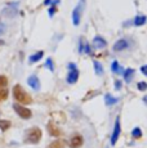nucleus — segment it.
Returning <instances> with one entry per match:
<instances>
[{
    "label": "nucleus",
    "instance_id": "obj_3",
    "mask_svg": "<svg viewBox=\"0 0 147 148\" xmlns=\"http://www.w3.org/2000/svg\"><path fill=\"white\" fill-rule=\"evenodd\" d=\"M79 79V70L75 63H69V75H67L66 80L69 84H75Z\"/></svg>",
    "mask_w": 147,
    "mask_h": 148
},
{
    "label": "nucleus",
    "instance_id": "obj_9",
    "mask_svg": "<svg viewBox=\"0 0 147 148\" xmlns=\"http://www.w3.org/2000/svg\"><path fill=\"white\" fill-rule=\"evenodd\" d=\"M83 142H84L83 140V136L76 134V135H74L71 138V140H70V147H71V148H79V147L83 146Z\"/></svg>",
    "mask_w": 147,
    "mask_h": 148
},
{
    "label": "nucleus",
    "instance_id": "obj_16",
    "mask_svg": "<svg viewBox=\"0 0 147 148\" xmlns=\"http://www.w3.org/2000/svg\"><path fill=\"white\" fill-rule=\"evenodd\" d=\"M43 56H44V52H38L36 54H32V56L30 57V63H34V62H38V61H40L41 58H43Z\"/></svg>",
    "mask_w": 147,
    "mask_h": 148
},
{
    "label": "nucleus",
    "instance_id": "obj_17",
    "mask_svg": "<svg viewBox=\"0 0 147 148\" xmlns=\"http://www.w3.org/2000/svg\"><path fill=\"white\" fill-rule=\"evenodd\" d=\"M93 66H94V71H95V73H97L98 76L102 75V73H103V67H102V64H101L100 62L94 61V62H93Z\"/></svg>",
    "mask_w": 147,
    "mask_h": 148
},
{
    "label": "nucleus",
    "instance_id": "obj_31",
    "mask_svg": "<svg viewBox=\"0 0 147 148\" xmlns=\"http://www.w3.org/2000/svg\"><path fill=\"white\" fill-rule=\"evenodd\" d=\"M0 45H4V41L3 40H0Z\"/></svg>",
    "mask_w": 147,
    "mask_h": 148
},
{
    "label": "nucleus",
    "instance_id": "obj_25",
    "mask_svg": "<svg viewBox=\"0 0 147 148\" xmlns=\"http://www.w3.org/2000/svg\"><path fill=\"white\" fill-rule=\"evenodd\" d=\"M138 89L141 90V92H145V90L147 89V84L145 81H141V82H138Z\"/></svg>",
    "mask_w": 147,
    "mask_h": 148
},
{
    "label": "nucleus",
    "instance_id": "obj_11",
    "mask_svg": "<svg viewBox=\"0 0 147 148\" xmlns=\"http://www.w3.org/2000/svg\"><path fill=\"white\" fill-rule=\"evenodd\" d=\"M93 44H94V48H97V49H102V48L106 47L107 42L102 36H95L94 40H93Z\"/></svg>",
    "mask_w": 147,
    "mask_h": 148
},
{
    "label": "nucleus",
    "instance_id": "obj_26",
    "mask_svg": "<svg viewBox=\"0 0 147 148\" xmlns=\"http://www.w3.org/2000/svg\"><path fill=\"white\" fill-rule=\"evenodd\" d=\"M115 89L116 90H120L121 89V81H115Z\"/></svg>",
    "mask_w": 147,
    "mask_h": 148
},
{
    "label": "nucleus",
    "instance_id": "obj_13",
    "mask_svg": "<svg viewBox=\"0 0 147 148\" xmlns=\"http://www.w3.org/2000/svg\"><path fill=\"white\" fill-rule=\"evenodd\" d=\"M146 21H147L146 16H137L134 18V21H133V23H134L135 27H139V26H143L146 23Z\"/></svg>",
    "mask_w": 147,
    "mask_h": 148
},
{
    "label": "nucleus",
    "instance_id": "obj_21",
    "mask_svg": "<svg viewBox=\"0 0 147 148\" xmlns=\"http://www.w3.org/2000/svg\"><path fill=\"white\" fill-rule=\"evenodd\" d=\"M132 135H133V138H141L142 136V130L139 127H134L132 132Z\"/></svg>",
    "mask_w": 147,
    "mask_h": 148
},
{
    "label": "nucleus",
    "instance_id": "obj_19",
    "mask_svg": "<svg viewBox=\"0 0 147 148\" xmlns=\"http://www.w3.org/2000/svg\"><path fill=\"white\" fill-rule=\"evenodd\" d=\"M9 127H10V121H8V120H0V130L5 132V130H8Z\"/></svg>",
    "mask_w": 147,
    "mask_h": 148
},
{
    "label": "nucleus",
    "instance_id": "obj_10",
    "mask_svg": "<svg viewBox=\"0 0 147 148\" xmlns=\"http://www.w3.org/2000/svg\"><path fill=\"white\" fill-rule=\"evenodd\" d=\"M129 47V42L125 40V39H120L114 44V50L115 52H121V50L126 49Z\"/></svg>",
    "mask_w": 147,
    "mask_h": 148
},
{
    "label": "nucleus",
    "instance_id": "obj_8",
    "mask_svg": "<svg viewBox=\"0 0 147 148\" xmlns=\"http://www.w3.org/2000/svg\"><path fill=\"white\" fill-rule=\"evenodd\" d=\"M27 82H29V85L34 90H36V92L40 90V80L38 79V76H35V75L30 76V77L27 79Z\"/></svg>",
    "mask_w": 147,
    "mask_h": 148
},
{
    "label": "nucleus",
    "instance_id": "obj_6",
    "mask_svg": "<svg viewBox=\"0 0 147 148\" xmlns=\"http://www.w3.org/2000/svg\"><path fill=\"white\" fill-rule=\"evenodd\" d=\"M81 12H83V4L79 3V5L75 7V9H74V12H72V23L75 25V26H78V25L80 23Z\"/></svg>",
    "mask_w": 147,
    "mask_h": 148
},
{
    "label": "nucleus",
    "instance_id": "obj_15",
    "mask_svg": "<svg viewBox=\"0 0 147 148\" xmlns=\"http://www.w3.org/2000/svg\"><path fill=\"white\" fill-rule=\"evenodd\" d=\"M133 75H134V70L133 68H126V71L124 72V77H125L126 82H131L133 79Z\"/></svg>",
    "mask_w": 147,
    "mask_h": 148
},
{
    "label": "nucleus",
    "instance_id": "obj_5",
    "mask_svg": "<svg viewBox=\"0 0 147 148\" xmlns=\"http://www.w3.org/2000/svg\"><path fill=\"white\" fill-rule=\"evenodd\" d=\"M17 5H18V3H10V4H8L7 8H4V9L1 10V13L4 14L5 17H8V18H13V17L17 16V13H18V10H17Z\"/></svg>",
    "mask_w": 147,
    "mask_h": 148
},
{
    "label": "nucleus",
    "instance_id": "obj_20",
    "mask_svg": "<svg viewBox=\"0 0 147 148\" xmlns=\"http://www.w3.org/2000/svg\"><path fill=\"white\" fill-rule=\"evenodd\" d=\"M111 70H112V72L117 73V75H119V73H121V72H123V70H121V68H120V66H119V63H117L116 61H114V62H112Z\"/></svg>",
    "mask_w": 147,
    "mask_h": 148
},
{
    "label": "nucleus",
    "instance_id": "obj_29",
    "mask_svg": "<svg viewBox=\"0 0 147 148\" xmlns=\"http://www.w3.org/2000/svg\"><path fill=\"white\" fill-rule=\"evenodd\" d=\"M4 31H5V26H4V25H0V35H1Z\"/></svg>",
    "mask_w": 147,
    "mask_h": 148
},
{
    "label": "nucleus",
    "instance_id": "obj_28",
    "mask_svg": "<svg viewBox=\"0 0 147 148\" xmlns=\"http://www.w3.org/2000/svg\"><path fill=\"white\" fill-rule=\"evenodd\" d=\"M141 71H142L143 75H147V67H146V66H142V67H141Z\"/></svg>",
    "mask_w": 147,
    "mask_h": 148
},
{
    "label": "nucleus",
    "instance_id": "obj_24",
    "mask_svg": "<svg viewBox=\"0 0 147 148\" xmlns=\"http://www.w3.org/2000/svg\"><path fill=\"white\" fill-rule=\"evenodd\" d=\"M8 84V80L5 76H0V89H4Z\"/></svg>",
    "mask_w": 147,
    "mask_h": 148
},
{
    "label": "nucleus",
    "instance_id": "obj_14",
    "mask_svg": "<svg viewBox=\"0 0 147 148\" xmlns=\"http://www.w3.org/2000/svg\"><path fill=\"white\" fill-rule=\"evenodd\" d=\"M119 99L112 97L111 94H106L104 95V102H106V106H112V104H116Z\"/></svg>",
    "mask_w": 147,
    "mask_h": 148
},
{
    "label": "nucleus",
    "instance_id": "obj_22",
    "mask_svg": "<svg viewBox=\"0 0 147 148\" xmlns=\"http://www.w3.org/2000/svg\"><path fill=\"white\" fill-rule=\"evenodd\" d=\"M44 66L47 67L49 71H52V72H53V71H54V64H53V62H52V58H48V59H47V62H45V64H44Z\"/></svg>",
    "mask_w": 147,
    "mask_h": 148
},
{
    "label": "nucleus",
    "instance_id": "obj_1",
    "mask_svg": "<svg viewBox=\"0 0 147 148\" xmlns=\"http://www.w3.org/2000/svg\"><path fill=\"white\" fill-rule=\"evenodd\" d=\"M13 97H14L19 103H23V104H30L31 102H32L31 97L22 89L21 85H16V86L13 88Z\"/></svg>",
    "mask_w": 147,
    "mask_h": 148
},
{
    "label": "nucleus",
    "instance_id": "obj_4",
    "mask_svg": "<svg viewBox=\"0 0 147 148\" xmlns=\"http://www.w3.org/2000/svg\"><path fill=\"white\" fill-rule=\"evenodd\" d=\"M13 110H14L17 112V115H18L19 117H22V119H30L31 115H32L29 108L21 106V104H13Z\"/></svg>",
    "mask_w": 147,
    "mask_h": 148
},
{
    "label": "nucleus",
    "instance_id": "obj_30",
    "mask_svg": "<svg viewBox=\"0 0 147 148\" xmlns=\"http://www.w3.org/2000/svg\"><path fill=\"white\" fill-rule=\"evenodd\" d=\"M49 3H50V0H45V1H44V5H48Z\"/></svg>",
    "mask_w": 147,
    "mask_h": 148
},
{
    "label": "nucleus",
    "instance_id": "obj_18",
    "mask_svg": "<svg viewBox=\"0 0 147 148\" xmlns=\"http://www.w3.org/2000/svg\"><path fill=\"white\" fill-rule=\"evenodd\" d=\"M48 148H65V142L63 140H54L48 146Z\"/></svg>",
    "mask_w": 147,
    "mask_h": 148
},
{
    "label": "nucleus",
    "instance_id": "obj_23",
    "mask_svg": "<svg viewBox=\"0 0 147 148\" xmlns=\"http://www.w3.org/2000/svg\"><path fill=\"white\" fill-rule=\"evenodd\" d=\"M7 97H8V90L5 89H0V102L1 101H5L7 99Z\"/></svg>",
    "mask_w": 147,
    "mask_h": 148
},
{
    "label": "nucleus",
    "instance_id": "obj_32",
    "mask_svg": "<svg viewBox=\"0 0 147 148\" xmlns=\"http://www.w3.org/2000/svg\"><path fill=\"white\" fill-rule=\"evenodd\" d=\"M80 3H81V4H83V3H84V0H80Z\"/></svg>",
    "mask_w": 147,
    "mask_h": 148
},
{
    "label": "nucleus",
    "instance_id": "obj_2",
    "mask_svg": "<svg viewBox=\"0 0 147 148\" xmlns=\"http://www.w3.org/2000/svg\"><path fill=\"white\" fill-rule=\"evenodd\" d=\"M41 139V130L39 127H31L26 133V142L27 143H39Z\"/></svg>",
    "mask_w": 147,
    "mask_h": 148
},
{
    "label": "nucleus",
    "instance_id": "obj_27",
    "mask_svg": "<svg viewBox=\"0 0 147 148\" xmlns=\"http://www.w3.org/2000/svg\"><path fill=\"white\" fill-rule=\"evenodd\" d=\"M53 13H56V7H52V8L49 9V16H50V17L53 16Z\"/></svg>",
    "mask_w": 147,
    "mask_h": 148
},
{
    "label": "nucleus",
    "instance_id": "obj_12",
    "mask_svg": "<svg viewBox=\"0 0 147 148\" xmlns=\"http://www.w3.org/2000/svg\"><path fill=\"white\" fill-rule=\"evenodd\" d=\"M48 132H49V134L53 135V136H58L59 134H61L59 129L53 124V122H49V124H48Z\"/></svg>",
    "mask_w": 147,
    "mask_h": 148
},
{
    "label": "nucleus",
    "instance_id": "obj_7",
    "mask_svg": "<svg viewBox=\"0 0 147 148\" xmlns=\"http://www.w3.org/2000/svg\"><path fill=\"white\" fill-rule=\"evenodd\" d=\"M120 119L116 117V121H115V127H114V133H112L111 135V144L114 146V144H116L117 139H119V135H120Z\"/></svg>",
    "mask_w": 147,
    "mask_h": 148
}]
</instances>
